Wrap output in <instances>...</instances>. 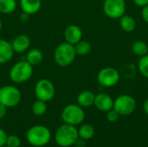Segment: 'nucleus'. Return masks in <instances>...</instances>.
Returning a JSON list of instances; mask_svg holds the SVG:
<instances>
[{"mask_svg": "<svg viewBox=\"0 0 148 147\" xmlns=\"http://www.w3.org/2000/svg\"><path fill=\"white\" fill-rule=\"evenodd\" d=\"M141 16H142V19L144 20L145 23H147L148 24V4L142 7V10H141Z\"/></svg>", "mask_w": 148, "mask_h": 147, "instance_id": "obj_29", "label": "nucleus"}, {"mask_svg": "<svg viewBox=\"0 0 148 147\" xmlns=\"http://www.w3.org/2000/svg\"><path fill=\"white\" fill-rule=\"evenodd\" d=\"M62 120L64 123L78 126L85 120V112L83 107L78 104H69L62 111Z\"/></svg>", "mask_w": 148, "mask_h": 147, "instance_id": "obj_5", "label": "nucleus"}, {"mask_svg": "<svg viewBox=\"0 0 148 147\" xmlns=\"http://www.w3.org/2000/svg\"><path fill=\"white\" fill-rule=\"evenodd\" d=\"M119 20H120V26L123 31L130 33L136 29V25H137L136 21L133 16L124 14L121 17L119 18Z\"/></svg>", "mask_w": 148, "mask_h": 147, "instance_id": "obj_17", "label": "nucleus"}, {"mask_svg": "<svg viewBox=\"0 0 148 147\" xmlns=\"http://www.w3.org/2000/svg\"><path fill=\"white\" fill-rule=\"evenodd\" d=\"M75 145L76 146V147H86V140L79 138Z\"/></svg>", "mask_w": 148, "mask_h": 147, "instance_id": "obj_32", "label": "nucleus"}, {"mask_svg": "<svg viewBox=\"0 0 148 147\" xmlns=\"http://www.w3.org/2000/svg\"><path fill=\"white\" fill-rule=\"evenodd\" d=\"M42 6V0H20V7L22 11L27 15H34L37 13Z\"/></svg>", "mask_w": 148, "mask_h": 147, "instance_id": "obj_15", "label": "nucleus"}, {"mask_svg": "<svg viewBox=\"0 0 148 147\" xmlns=\"http://www.w3.org/2000/svg\"><path fill=\"white\" fill-rule=\"evenodd\" d=\"M103 12L111 19H119L126 14V0H104Z\"/></svg>", "mask_w": 148, "mask_h": 147, "instance_id": "obj_10", "label": "nucleus"}, {"mask_svg": "<svg viewBox=\"0 0 148 147\" xmlns=\"http://www.w3.org/2000/svg\"><path fill=\"white\" fill-rule=\"evenodd\" d=\"M78 139V129L76 126L66 123L58 127L55 135L56 143L61 147L72 146Z\"/></svg>", "mask_w": 148, "mask_h": 147, "instance_id": "obj_1", "label": "nucleus"}, {"mask_svg": "<svg viewBox=\"0 0 148 147\" xmlns=\"http://www.w3.org/2000/svg\"><path fill=\"white\" fill-rule=\"evenodd\" d=\"M28 142L35 147H42L49 144L51 139V133L49 129L42 125L31 126L26 133Z\"/></svg>", "mask_w": 148, "mask_h": 147, "instance_id": "obj_2", "label": "nucleus"}, {"mask_svg": "<svg viewBox=\"0 0 148 147\" xmlns=\"http://www.w3.org/2000/svg\"><path fill=\"white\" fill-rule=\"evenodd\" d=\"M121 73V75H122L124 76V78L126 79H132L135 74V68L134 66V64L130 63V64H127L126 66H124L122 68V70L120 72Z\"/></svg>", "mask_w": 148, "mask_h": 147, "instance_id": "obj_25", "label": "nucleus"}, {"mask_svg": "<svg viewBox=\"0 0 148 147\" xmlns=\"http://www.w3.org/2000/svg\"><path fill=\"white\" fill-rule=\"evenodd\" d=\"M2 28H3V23H2V21L0 20V32L2 30Z\"/></svg>", "mask_w": 148, "mask_h": 147, "instance_id": "obj_35", "label": "nucleus"}, {"mask_svg": "<svg viewBox=\"0 0 148 147\" xmlns=\"http://www.w3.org/2000/svg\"><path fill=\"white\" fill-rule=\"evenodd\" d=\"M34 91L38 100L48 102L55 97L56 87L49 80L41 79L36 82Z\"/></svg>", "mask_w": 148, "mask_h": 147, "instance_id": "obj_9", "label": "nucleus"}, {"mask_svg": "<svg viewBox=\"0 0 148 147\" xmlns=\"http://www.w3.org/2000/svg\"><path fill=\"white\" fill-rule=\"evenodd\" d=\"M137 107L135 99L129 94H121L114 100V109L121 116H128L132 114Z\"/></svg>", "mask_w": 148, "mask_h": 147, "instance_id": "obj_7", "label": "nucleus"}, {"mask_svg": "<svg viewBox=\"0 0 148 147\" xmlns=\"http://www.w3.org/2000/svg\"><path fill=\"white\" fill-rule=\"evenodd\" d=\"M47 102L42 101L41 100H36V101L33 102L32 107H31V111L33 113L34 115L37 116V117H41L42 115H44L47 112Z\"/></svg>", "mask_w": 148, "mask_h": 147, "instance_id": "obj_22", "label": "nucleus"}, {"mask_svg": "<svg viewBox=\"0 0 148 147\" xmlns=\"http://www.w3.org/2000/svg\"><path fill=\"white\" fill-rule=\"evenodd\" d=\"M143 110H144L145 113L148 115V99H147L143 103Z\"/></svg>", "mask_w": 148, "mask_h": 147, "instance_id": "obj_33", "label": "nucleus"}, {"mask_svg": "<svg viewBox=\"0 0 148 147\" xmlns=\"http://www.w3.org/2000/svg\"><path fill=\"white\" fill-rule=\"evenodd\" d=\"M28 18H29V15H27V14H25V13L23 12V14H22L21 16H20V19H21L23 22H25L26 20H28Z\"/></svg>", "mask_w": 148, "mask_h": 147, "instance_id": "obj_34", "label": "nucleus"}, {"mask_svg": "<svg viewBox=\"0 0 148 147\" xmlns=\"http://www.w3.org/2000/svg\"><path fill=\"white\" fill-rule=\"evenodd\" d=\"M82 29L75 24L69 25L64 30V39L65 42L75 45L82 39Z\"/></svg>", "mask_w": 148, "mask_h": 147, "instance_id": "obj_12", "label": "nucleus"}, {"mask_svg": "<svg viewBox=\"0 0 148 147\" xmlns=\"http://www.w3.org/2000/svg\"><path fill=\"white\" fill-rule=\"evenodd\" d=\"M94 106L101 112H108L114 107V99L106 93L95 94Z\"/></svg>", "mask_w": 148, "mask_h": 147, "instance_id": "obj_11", "label": "nucleus"}, {"mask_svg": "<svg viewBox=\"0 0 148 147\" xmlns=\"http://www.w3.org/2000/svg\"><path fill=\"white\" fill-rule=\"evenodd\" d=\"M120 116L121 115L114 108H112L111 110L107 112V120H108V121H109L111 123L116 122L119 120Z\"/></svg>", "mask_w": 148, "mask_h": 147, "instance_id": "obj_27", "label": "nucleus"}, {"mask_svg": "<svg viewBox=\"0 0 148 147\" xmlns=\"http://www.w3.org/2000/svg\"><path fill=\"white\" fill-rule=\"evenodd\" d=\"M74 47H75L76 55H80V56H85L88 55L92 49V46L90 42L82 39L80 42H78L76 44H75Z\"/></svg>", "mask_w": 148, "mask_h": 147, "instance_id": "obj_21", "label": "nucleus"}, {"mask_svg": "<svg viewBox=\"0 0 148 147\" xmlns=\"http://www.w3.org/2000/svg\"><path fill=\"white\" fill-rule=\"evenodd\" d=\"M16 0H0V13L10 14L16 10Z\"/></svg>", "mask_w": 148, "mask_h": 147, "instance_id": "obj_23", "label": "nucleus"}, {"mask_svg": "<svg viewBox=\"0 0 148 147\" xmlns=\"http://www.w3.org/2000/svg\"><path fill=\"white\" fill-rule=\"evenodd\" d=\"M134 3L138 7H144L148 4V0H133Z\"/></svg>", "mask_w": 148, "mask_h": 147, "instance_id": "obj_30", "label": "nucleus"}, {"mask_svg": "<svg viewBox=\"0 0 148 147\" xmlns=\"http://www.w3.org/2000/svg\"><path fill=\"white\" fill-rule=\"evenodd\" d=\"M121 80V73L113 67H105L97 74L98 83L104 88H113Z\"/></svg>", "mask_w": 148, "mask_h": 147, "instance_id": "obj_8", "label": "nucleus"}, {"mask_svg": "<svg viewBox=\"0 0 148 147\" xmlns=\"http://www.w3.org/2000/svg\"><path fill=\"white\" fill-rule=\"evenodd\" d=\"M7 113V107L0 103V120L4 118Z\"/></svg>", "mask_w": 148, "mask_h": 147, "instance_id": "obj_31", "label": "nucleus"}, {"mask_svg": "<svg viewBox=\"0 0 148 147\" xmlns=\"http://www.w3.org/2000/svg\"><path fill=\"white\" fill-rule=\"evenodd\" d=\"M11 42L12 48L15 53H23L29 49L30 46V39L25 34H20L16 36Z\"/></svg>", "mask_w": 148, "mask_h": 147, "instance_id": "obj_13", "label": "nucleus"}, {"mask_svg": "<svg viewBox=\"0 0 148 147\" xmlns=\"http://www.w3.org/2000/svg\"><path fill=\"white\" fill-rule=\"evenodd\" d=\"M76 57L74 45L64 42L60 43L55 49L54 59L56 63L60 67H68L73 63Z\"/></svg>", "mask_w": 148, "mask_h": 147, "instance_id": "obj_3", "label": "nucleus"}, {"mask_svg": "<svg viewBox=\"0 0 148 147\" xmlns=\"http://www.w3.org/2000/svg\"><path fill=\"white\" fill-rule=\"evenodd\" d=\"M137 68L140 74L143 77L148 79V54L144 56L140 57Z\"/></svg>", "mask_w": 148, "mask_h": 147, "instance_id": "obj_24", "label": "nucleus"}, {"mask_svg": "<svg viewBox=\"0 0 148 147\" xmlns=\"http://www.w3.org/2000/svg\"><path fill=\"white\" fill-rule=\"evenodd\" d=\"M1 147H7L6 146H1Z\"/></svg>", "mask_w": 148, "mask_h": 147, "instance_id": "obj_36", "label": "nucleus"}, {"mask_svg": "<svg viewBox=\"0 0 148 147\" xmlns=\"http://www.w3.org/2000/svg\"><path fill=\"white\" fill-rule=\"evenodd\" d=\"M14 53L15 52L11 42L5 39L0 38V64H5L9 62L12 59Z\"/></svg>", "mask_w": 148, "mask_h": 147, "instance_id": "obj_14", "label": "nucleus"}, {"mask_svg": "<svg viewBox=\"0 0 148 147\" xmlns=\"http://www.w3.org/2000/svg\"><path fill=\"white\" fill-rule=\"evenodd\" d=\"M131 50L135 55H137L139 57L144 56L148 54L147 43L142 40L134 41L131 46Z\"/></svg>", "mask_w": 148, "mask_h": 147, "instance_id": "obj_19", "label": "nucleus"}, {"mask_svg": "<svg viewBox=\"0 0 148 147\" xmlns=\"http://www.w3.org/2000/svg\"><path fill=\"white\" fill-rule=\"evenodd\" d=\"M6 139H7V134H6V133L0 127V147L5 146Z\"/></svg>", "mask_w": 148, "mask_h": 147, "instance_id": "obj_28", "label": "nucleus"}, {"mask_svg": "<svg viewBox=\"0 0 148 147\" xmlns=\"http://www.w3.org/2000/svg\"><path fill=\"white\" fill-rule=\"evenodd\" d=\"M95 131L92 125L89 124H83L78 129V136L80 139L84 140H89L95 136Z\"/></svg>", "mask_w": 148, "mask_h": 147, "instance_id": "obj_20", "label": "nucleus"}, {"mask_svg": "<svg viewBox=\"0 0 148 147\" xmlns=\"http://www.w3.org/2000/svg\"><path fill=\"white\" fill-rule=\"evenodd\" d=\"M5 146L7 147H20L21 139L16 135H9L7 136Z\"/></svg>", "mask_w": 148, "mask_h": 147, "instance_id": "obj_26", "label": "nucleus"}, {"mask_svg": "<svg viewBox=\"0 0 148 147\" xmlns=\"http://www.w3.org/2000/svg\"><path fill=\"white\" fill-rule=\"evenodd\" d=\"M95 94L90 90H85L81 92L77 96V104L82 107H90L94 106Z\"/></svg>", "mask_w": 148, "mask_h": 147, "instance_id": "obj_16", "label": "nucleus"}, {"mask_svg": "<svg viewBox=\"0 0 148 147\" xmlns=\"http://www.w3.org/2000/svg\"><path fill=\"white\" fill-rule=\"evenodd\" d=\"M33 75V66L26 60L16 62L10 70V79L14 83H23L29 81Z\"/></svg>", "mask_w": 148, "mask_h": 147, "instance_id": "obj_4", "label": "nucleus"}, {"mask_svg": "<svg viewBox=\"0 0 148 147\" xmlns=\"http://www.w3.org/2000/svg\"><path fill=\"white\" fill-rule=\"evenodd\" d=\"M21 100L22 94L16 87L6 85L0 88V103L7 108L17 106Z\"/></svg>", "mask_w": 148, "mask_h": 147, "instance_id": "obj_6", "label": "nucleus"}, {"mask_svg": "<svg viewBox=\"0 0 148 147\" xmlns=\"http://www.w3.org/2000/svg\"><path fill=\"white\" fill-rule=\"evenodd\" d=\"M25 60L32 66H36L42 62L43 54L39 49H31L27 52Z\"/></svg>", "mask_w": 148, "mask_h": 147, "instance_id": "obj_18", "label": "nucleus"}]
</instances>
